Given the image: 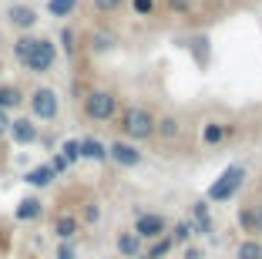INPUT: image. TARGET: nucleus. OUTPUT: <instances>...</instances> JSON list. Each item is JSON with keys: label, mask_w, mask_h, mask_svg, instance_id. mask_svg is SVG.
Wrapping results in <instances>:
<instances>
[{"label": "nucleus", "mask_w": 262, "mask_h": 259, "mask_svg": "<svg viewBox=\"0 0 262 259\" xmlns=\"http://www.w3.org/2000/svg\"><path fill=\"white\" fill-rule=\"evenodd\" d=\"M84 118L88 122H115L118 118V94L108 88H91L84 94Z\"/></svg>", "instance_id": "3"}, {"label": "nucleus", "mask_w": 262, "mask_h": 259, "mask_svg": "<svg viewBox=\"0 0 262 259\" xmlns=\"http://www.w3.org/2000/svg\"><path fill=\"white\" fill-rule=\"evenodd\" d=\"M108 158L115 162V165H121V168H135V165H141L145 162V155H141V148L135 145V142H111L108 145Z\"/></svg>", "instance_id": "7"}, {"label": "nucleus", "mask_w": 262, "mask_h": 259, "mask_svg": "<svg viewBox=\"0 0 262 259\" xmlns=\"http://www.w3.org/2000/svg\"><path fill=\"white\" fill-rule=\"evenodd\" d=\"M155 125H158V118H155L151 108L145 105H131L121 111V118H118V128H121L124 142H148V138H155Z\"/></svg>", "instance_id": "2"}, {"label": "nucleus", "mask_w": 262, "mask_h": 259, "mask_svg": "<svg viewBox=\"0 0 262 259\" xmlns=\"http://www.w3.org/2000/svg\"><path fill=\"white\" fill-rule=\"evenodd\" d=\"M7 128H10V111H0V138L7 135Z\"/></svg>", "instance_id": "33"}, {"label": "nucleus", "mask_w": 262, "mask_h": 259, "mask_svg": "<svg viewBox=\"0 0 262 259\" xmlns=\"http://www.w3.org/2000/svg\"><path fill=\"white\" fill-rule=\"evenodd\" d=\"M168 7H171V10H178V14H185V10L192 7V0H168Z\"/></svg>", "instance_id": "32"}, {"label": "nucleus", "mask_w": 262, "mask_h": 259, "mask_svg": "<svg viewBox=\"0 0 262 259\" xmlns=\"http://www.w3.org/2000/svg\"><path fill=\"white\" fill-rule=\"evenodd\" d=\"M47 165H51V168H54V175H64V172H68V162H64V155L61 152H54V158H51V162H47Z\"/></svg>", "instance_id": "28"}, {"label": "nucleus", "mask_w": 262, "mask_h": 259, "mask_svg": "<svg viewBox=\"0 0 262 259\" xmlns=\"http://www.w3.org/2000/svg\"><path fill=\"white\" fill-rule=\"evenodd\" d=\"M54 178H57V175H54V168H51V165L44 162V165L31 168V172L24 175V182H27V185H34V189H47V185L54 182Z\"/></svg>", "instance_id": "17"}, {"label": "nucleus", "mask_w": 262, "mask_h": 259, "mask_svg": "<svg viewBox=\"0 0 262 259\" xmlns=\"http://www.w3.org/2000/svg\"><path fill=\"white\" fill-rule=\"evenodd\" d=\"M239 226L246 232H262V202H249L239 209Z\"/></svg>", "instance_id": "11"}, {"label": "nucleus", "mask_w": 262, "mask_h": 259, "mask_svg": "<svg viewBox=\"0 0 262 259\" xmlns=\"http://www.w3.org/2000/svg\"><path fill=\"white\" fill-rule=\"evenodd\" d=\"M118 252H121L124 259H135L141 252V239L135 236V232H118Z\"/></svg>", "instance_id": "19"}, {"label": "nucleus", "mask_w": 262, "mask_h": 259, "mask_svg": "<svg viewBox=\"0 0 262 259\" xmlns=\"http://www.w3.org/2000/svg\"><path fill=\"white\" fill-rule=\"evenodd\" d=\"M54 259H77L74 246H71V243H61V246H57V252H54Z\"/></svg>", "instance_id": "29"}, {"label": "nucleus", "mask_w": 262, "mask_h": 259, "mask_svg": "<svg viewBox=\"0 0 262 259\" xmlns=\"http://www.w3.org/2000/svg\"><path fill=\"white\" fill-rule=\"evenodd\" d=\"M192 215H195V222L208 219V202H195V206H192Z\"/></svg>", "instance_id": "31"}, {"label": "nucleus", "mask_w": 262, "mask_h": 259, "mask_svg": "<svg viewBox=\"0 0 262 259\" xmlns=\"http://www.w3.org/2000/svg\"><path fill=\"white\" fill-rule=\"evenodd\" d=\"M77 7H81V0H47V14H51V17H57V21L71 17Z\"/></svg>", "instance_id": "20"}, {"label": "nucleus", "mask_w": 262, "mask_h": 259, "mask_svg": "<svg viewBox=\"0 0 262 259\" xmlns=\"http://www.w3.org/2000/svg\"><path fill=\"white\" fill-rule=\"evenodd\" d=\"M171 249H175V243H171V236H168V232H165L162 239H151V246H148L145 259H162V256H168Z\"/></svg>", "instance_id": "21"}, {"label": "nucleus", "mask_w": 262, "mask_h": 259, "mask_svg": "<svg viewBox=\"0 0 262 259\" xmlns=\"http://www.w3.org/2000/svg\"><path fill=\"white\" fill-rule=\"evenodd\" d=\"M27 108H31L34 122H57V114H61V98H57L54 88L40 84V88H34V91L27 94Z\"/></svg>", "instance_id": "4"}, {"label": "nucleus", "mask_w": 262, "mask_h": 259, "mask_svg": "<svg viewBox=\"0 0 262 259\" xmlns=\"http://www.w3.org/2000/svg\"><path fill=\"white\" fill-rule=\"evenodd\" d=\"M24 101H27V94L17 84H0V111H17Z\"/></svg>", "instance_id": "14"}, {"label": "nucleus", "mask_w": 262, "mask_h": 259, "mask_svg": "<svg viewBox=\"0 0 262 259\" xmlns=\"http://www.w3.org/2000/svg\"><path fill=\"white\" fill-rule=\"evenodd\" d=\"M7 24L20 34H31L37 27V10L27 7V4H10L7 7Z\"/></svg>", "instance_id": "9"}, {"label": "nucleus", "mask_w": 262, "mask_h": 259, "mask_svg": "<svg viewBox=\"0 0 262 259\" xmlns=\"http://www.w3.org/2000/svg\"><path fill=\"white\" fill-rule=\"evenodd\" d=\"M77 229H81V219H77V215H71V212H61L54 219V236L61 239V243H71V239L77 236Z\"/></svg>", "instance_id": "12"}, {"label": "nucleus", "mask_w": 262, "mask_h": 259, "mask_svg": "<svg viewBox=\"0 0 262 259\" xmlns=\"http://www.w3.org/2000/svg\"><path fill=\"white\" fill-rule=\"evenodd\" d=\"M124 0H91V7L98 10V14H115V10H121Z\"/></svg>", "instance_id": "26"}, {"label": "nucleus", "mask_w": 262, "mask_h": 259, "mask_svg": "<svg viewBox=\"0 0 262 259\" xmlns=\"http://www.w3.org/2000/svg\"><path fill=\"white\" fill-rule=\"evenodd\" d=\"M242 182H246V168H242V165H229L215 182L208 185L205 202H229V198L242 189Z\"/></svg>", "instance_id": "5"}, {"label": "nucleus", "mask_w": 262, "mask_h": 259, "mask_svg": "<svg viewBox=\"0 0 262 259\" xmlns=\"http://www.w3.org/2000/svg\"><path fill=\"white\" fill-rule=\"evenodd\" d=\"M131 10L138 17H151L155 14V0H131Z\"/></svg>", "instance_id": "27"}, {"label": "nucleus", "mask_w": 262, "mask_h": 259, "mask_svg": "<svg viewBox=\"0 0 262 259\" xmlns=\"http://www.w3.org/2000/svg\"><path fill=\"white\" fill-rule=\"evenodd\" d=\"M155 135H162L165 142H171V138L182 135V122H178L175 114H165V118H158V125H155Z\"/></svg>", "instance_id": "18"}, {"label": "nucleus", "mask_w": 262, "mask_h": 259, "mask_svg": "<svg viewBox=\"0 0 262 259\" xmlns=\"http://www.w3.org/2000/svg\"><path fill=\"white\" fill-rule=\"evenodd\" d=\"M61 155H64V162H68V165L81 162V142H77V138H68V142L61 145Z\"/></svg>", "instance_id": "25"}, {"label": "nucleus", "mask_w": 262, "mask_h": 259, "mask_svg": "<svg viewBox=\"0 0 262 259\" xmlns=\"http://www.w3.org/2000/svg\"><path fill=\"white\" fill-rule=\"evenodd\" d=\"M81 142V158H91V162H108V145L98 142V138H77Z\"/></svg>", "instance_id": "15"}, {"label": "nucleus", "mask_w": 262, "mask_h": 259, "mask_svg": "<svg viewBox=\"0 0 262 259\" xmlns=\"http://www.w3.org/2000/svg\"><path fill=\"white\" fill-rule=\"evenodd\" d=\"M57 44H61V51L68 54V57H74V54H77V34H74V27H64V31L57 34Z\"/></svg>", "instance_id": "23"}, {"label": "nucleus", "mask_w": 262, "mask_h": 259, "mask_svg": "<svg viewBox=\"0 0 262 259\" xmlns=\"http://www.w3.org/2000/svg\"><path fill=\"white\" fill-rule=\"evenodd\" d=\"M168 236H171V243H175V246H185L188 239L195 236V229H192V222H175V229H171Z\"/></svg>", "instance_id": "24"}, {"label": "nucleus", "mask_w": 262, "mask_h": 259, "mask_svg": "<svg viewBox=\"0 0 262 259\" xmlns=\"http://www.w3.org/2000/svg\"><path fill=\"white\" fill-rule=\"evenodd\" d=\"M10 4H20V0H10Z\"/></svg>", "instance_id": "35"}, {"label": "nucleus", "mask_w": 262, "mask_h": 259, "mask_svg": "<svg viewBox=\"0 0 262 259\" xmlns=\"http://www.w3.org/2000/svg\"><path fill=\"white\" fill-rule=\"evenodd\" d=\"M185 259H205V256H202V249H195V246H188V249H185Z\"/></svg>", "instance_id": "34"}, {"label": "nucleus", "mask_w": 262, "mask_h": 259, "mask_svg": "<svg viewBox=\"0 0 262 259\" xmlns=\"http://www.w3.org/2000/svg\"><path fill=\"white\" fill-rule=\"evenodd\" d=\"M138 239H162L165 232H168V222H165V215L158 212H138V219H135V229H131Z\"/></svg>", "instance_id": "6"}, {"label": "nucleus", "mask_w": 262, "mask_h": 259, "mask_svg": "<svg viewBox=\"0 0 262 259\" xmlns=\"http://www.w3.org/2000/svg\"><path fill=\"white\" fill-rule=\"evenodd\" d=\"M101 219V206L98 202H88V209H84V222H98Z\"/></svg>", "instance_id": "30"}, {"label": "nucleus", "mask_w": 262, "mask_h": 259, "mask_svg": "<svg viewBox=\"0 0 262 259\" xmlns=\"http://www.w3.org/2000/svg\"><path fill=\"white\" fill-rule=\"evenodd\" d=\"M7 135H10V142L14 145H34L40 138V128H37V122L34 118H10V128H7Z\"/></svg>", "instance_id": "8"}, {"label": "nucleus", "mask_w": 262, "mask_h": 259, "mask_svg": "<svg viewBox=\"0 0 262 259\" xmlns=\"http://www.w3.org/2000/svg\"><path fill=\"white\" fill-rule=\"evenodd\" d=\"M118 47V34L115 31H104V27H98V31H91V37H88V51L91 54H108Z\"/></svg>", "instance_id": "10"}, {"label": "nucleus", "mask_w": 262, "mask_h": 259, "mask_svg": "<svg viewBox=\"0 0 262 259\" xmlns=\"http://www.w3.org/2000/svg\"><path fill=\"white\" fill-rule=\"evenodd\" d=\"M40 212H44V202H40L37 195L20 198V202H17V209H14V215H17L20 222H34V219H40Z\"/></svg>", "instance_id": "13"}, {"label": "nucleus", "mask_w": 262, "mask_h": 259, "mask_svg": "<svg viewBox=\"0 0 262 259\" xmlns=\"http://www.w3.org/2000/svg\"><path fill=\"white\" fill-rule=\"evenodd\" d=\"M14 61L20 64L27 74H47L57 64V44L51 37H37V34H17L14 44Z\"/></svg>", "instance_id": "1"}, {"label": "nucleus", "mask_w": 262, "mask_h": 259, "mask_svg": "<svg viewBox=\"0 0 262 259\" xmlns=\"http://www.w3.org/2000/svg\"><path fill=\"white\" fill-rule=\"evenodd\" d=\"M235 259H262V243L259 239H242L239 249H235Z\"/></svg>", "instance_id": "22"}, {"label": "nucleus", "mask_w": 262, "mask_h": 259, "mask_svg": "<svg viewBox=\"0 0 262 259\" xmlns=\"http://www.w3.org/2000/svg\"><path fill=\"white\" fill-rule=\"evenodd\" d=\"M135 259H145V256H135Z\"/></svg>", "instance_id": "36"}, {"label": "nucleus", "mask_w": 262, "mask_h": 259, "mask_svg": "<svg viewBox=\"0 0 262 259\" xmlns=\"http://www.w3.org/2000/svg\"><path fill=\"white\" fill-rule=\"evenodd\" d=\"M225 138H229V125L225 122H205L202 125V142L205 145H222Z\"/></svg>", "instance_id": "16"}]
</instances>
